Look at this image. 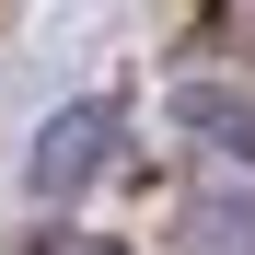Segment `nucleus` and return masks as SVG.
Wrapping results in <instances>:
<instances>
[{
    "label": "nucleus",
    "mask_w": 255,
    "mask_h": 255,
    "mask_svg": "<svg viewBox=\"0 0 255 255\" xmlns=\"http://www.w3.org/2000/svg\"><path fill=\"white\" fill-rule=\"evenodd\" d=\"M116 139H128L116 105H58L47 128H35V151H23V186H35V197H81V186L116 162Z\"/></svg>",
    "instance_id": "obj_1"
},
{
    "label": "nucleus",
    "mask_w": 255,
    "mask_h": 255,
    "mask_svg": "<svg viewBox=\"0 0 255 255\" xmlns=\"http://www.w3.org/2000/svg\"><path fill=\"white\" fill-rule=\"evenodd\" d=\"M174 128H186V139H221V151H255V93H232V81H186V93H174Z\"/></svg>",
    "instance_id": "obj_2"
},
{
    "label": "nucleus",
    "mask_w": 255,
    "mask_h": 255,
    "mask_svg": "<svg viewBox=\"0 0 255 255\" xmlns=\"http://www.w3.org/2000/svg\"><path fill=\"white\" fill-rule=\"evenodd\" d=\"M186 255H255V197L244 186H209L186 209Z\"/></svg>",
    "instance_id": "obj_3"
},
{
    "label": "nucleus",
    "mask_w": 255,
    "mask_h": 255,
    "mask_svg": "<svg viewBox=\"0 0 255 255\" xmlns=\"http://www.w3.org/2000/svg\"><path fill=\"white\" fill-rule=\"evenodd\" d=\"M35 255H116V244H81V232H58V244H35Z\"/></svg>",
    "instance_id": "obj_4"
}]
</instances>
